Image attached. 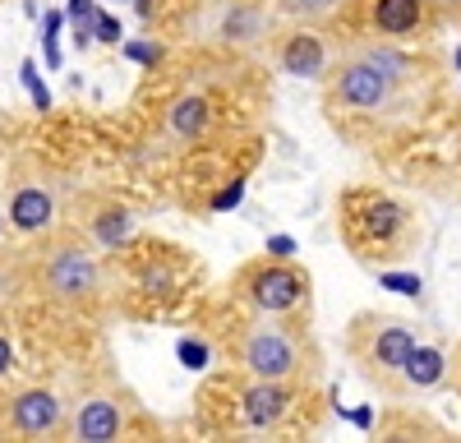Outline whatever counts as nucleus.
Listing matches in <instances>:
<instances>
[{
	"instance_id": "nucleus-6",
	"label": "nucleus",
	"mask_w": 461,
	"mask_h": 443,
	"mask_svg": "<svg viewBox=\"0 0 461 443\" xmlns=\"http://www.w3.org/2000/svg\"><path fill=\"white\" fill-rule=\"evenodd\" d=\"M106 277H102V258L79 245V240H60L47 258H42V291L60 305H93L102 295Z\"/></svg>"
},
{
	"instance_id": "nucleus-25",
	"label": "nucleus",
	"mask_w": 461,
	"mask_h": 443,
	"mask_svg": "<svg viewBox=\"0 0 461 443\" xmlns=\"http://www.w3.org/2000/svg\"><path fill=\"white\" fill-rule=\"evenodd\" d=\"M267 254H273V258H291L295 254V240L291 236H273V240H267Z\"/></svg>"
},
{
	"instance_id": "nucleus-15",
	"label": "nucleus",
	"mask_w": 461,
	"mask_h": 443,
	"mask_svg": "<svg viewBox=\"0 0 461 443\" xmlns=\"http://www.w3.org/2000/svg\"><path fill=\"white\" fill-rule=\"evenodd\" d=\"M447 379V356L438 351V347H429V342H415V351L406 356V365H402V388H438Z\"/></svg>"
},
{
	"instance_id": "nucleus-21",
	"label": "nucleus",
	"mask_w": 461,
	"mask_h": 443,
	"mask_svg": "<svg viewBox=\"0 0 461 443\" xmlns=\"http://www.w3.org/2000/svg\"><path fill=\"white\" fill-rule=\"evenodd\" d=\"M121 32H125V28H121V19H115V14H106V10H93V42L121 47V42H125Z\"/></svg>"
},
{
	"instance_id": "nucleus-17",
	"label": "nucleus",
	"mask_w": 461,
	"mask_h": 443,
	"mask_svg": "<svg viewBox=\"0 0 461 443\" xmlns=\"http://www.w3.org/2000/svg\"><path fill=\"white\" fill-rule=\"evenodd\" d=\"M346 0H282V10L295 19V23H319V19H332Z\"/></svg>"
},
{
	"instance_id": "nucleus-20",
	"label": "nucleus",
	"mask_w": 461,
	"mask_h": 443,
	"mask_svg": "<svg viewBox=\"0 0 461 443\" xmlns=\"http://www.w3.org/2000/svg\"><path fill=\"white\" fill-rule=\"evenodd\" d=\"M176 360H180L185 369H194V375H203V369L212 365V347H208L203 338H180V342H176Z\"/></svg>"
},
{
	"instance_id": "nucleus-8",
	"label": "nucleus",
	"mask_w": 461,
	"mask_h": 443,
	"mask_svg": "<svg viewBox=\"0 0 461 443\" xmlns=\"http://www.w3.org/2000/svg\"><path fill=\"white\" fill-rule=\"evenodd\" d=\"M295 411V388L277 379H254L240 393V420L249 429H282L286 416Z\"/></svg>"
},
{
	"instance_id": "nucleus-26",
	"label": "nucleus",
	"mask_w": 461,
	"mask_h": 443,
	"mask_svg": "<svg viewBox=\"0 0 461 443\" xmlns=\"http://www.w3.org/2000/svg\"><path fill=\"white\" fill-rule=\"evenodd\" d=\"M10 369H14V347H10V338H5V332H0V379H5Z\"/></svg>"
},
{
	"instance_id": "nucleus-18",
	"label": "nucleus",
	"mask_w": 461,
	"mask_h": 443,
	"mask_svg": "<svg viewBox=\"0 0 461 443\" xmlns=\"http://www.w3.org/2000/svg\"><path fill=\"white\" fill-rule=\"evenodd\" d=\"M60 28H65V10H47L42 19V51H47V69H60Z\"/></svg>"
},
{
	"instance_id": "nucleus-24",
	"label": "nucleus",
	"mask_w": 461,
	"mask_h": 443,
	"mask_svg": "<svg viewBox=\"0 0 461 443\" xmlns=\"http://www.w3.org/2000/svg\"><path fill=\"white\" fill-rule=\"evenodd\" d=\"M240 199H245V185L236 180V185H226V190H221V194L212 199V208H217V212H226V208H236Z\"/></svg>"
},
{
	"instance_id": "nucleus-4",
	"label": "nucleus",
	"mask_w": 461,
	"mask_h": 443,
	"mask_svg": "<svg viewBox=\"0 0 461 443\" xmlns=\"http://www.w3.org/2000/svg\"><path fill=\"white\" fill-rule=\"evenodd\" d=\"M341 227L360 254H374V249H393L411 236V212L378 190H351L341 199Z\"/></svg>"
},
{
	"instance_id": "nucleus-7",
	"label": "nucleus",
	"mask_w": 461,
	"mask_h": 443,
	"mask_svg": "<svg viewBox=\"0 0 461 443\" xmlns=\"http://www.w3.org/2000/svg\"><path fill=\"white\" fill-rule=\"evenodd\" d=\"M10 429L23 438H51L65 429V402L51 388H23L10 397Z\"/></svg>"
},
{
	"instance_id": "nucleus-11",
	"label": "nucleus",
	"mask_w": 461,
	"mask_h": 443,
	"mask_svg": "<svg viewBox=\"0 0 461 443\" xmlns=\"http://www.w3.org/2000/svg\"><path fill=\"white\" fill-rule=\"evenodd\" d=\"M5 217H10V227H14V231L37 236V231H47L51 222H56V194L42 190V185H14Z\"/></svg>"
},
{
	"instance_id": "nucleus-12",
	"label": "nucleus",
	"mask_w": 461,
	"mask_h": 443,
	"mask_svg": "<svg viewBox=\"0 0 461 443\" xmlns=\"http://www.w3.org/2000/svg\"><path fill=\"white\" fill-rule=\"evenodd\" d=\"M208 121H212L208 97H203V93H180V97L167 106L162 130H167V139H171V143H194V139H203V134H208Z\"/></svg>"
},
{
	"instance_id": "nucleus-27",
	"label": "nucleus",
	"mask_w": 461,
	"mask_h": 443,
	"mask_svg": "<svg viewBox=\"0 0 461 443\" xmlns=\"http://www.w3.org/2000/svg\"><path fill=\"white\" fill-rule=\"evenodd\" d=\"M429 5H438L443 14H452V19H461V0H429Z\"/></svg>"
},
{
	"instance_id": "nucleus-2",
	"label": "nucleus",
	"mask_w": 461,
	"mask_h": 443,
	"mask_svg": "<svg viewBox=\"0 0 461 443\" xmlns=\"http://www.w3.org/2000/svg\"><path fill=\"white\" fill-rule=\"evenodd\" d=\"M415 342H420V328L397 314H360L351 323V356L360 365V375L383 388H393L402 379V365L415 351Z\"/></svg>"
},
{
	"instance_id": "nucleus-19",
	"label": "nucleus",
	"mask_w": 461,
	"mask_h": 443,
	"mask_svg": "<svg viewBox=\"0 0 461 443\" xmlns=\"http://www.w3.org/2000/svg\"><path fill=\"white\" fill-rule=\"evenodd\" d=\"M19 84L28 88V97H32L37 111L51 106V88H47V79H42V69H37V60H19Z\"/></svg>"
},
{
	"instance_id": "nucleus-16",
	"label": "nucleus",
	"mask_w": 461,
	"mask_h": 443,
	"mask_svg": "<svg viewBox=\"0 0 461 443\" xmlns=\"http://www.w3.org/2000/svg\"><path fill=\"white\" fill-rule=\"evenodd\" d=\"M258 37H263V14L249 10V5H236L221 19V42H230V47H249Z\"/></svg>"
},
{
	"instance_id": "nucleus-1",
	"label": "nucleus",
	"mask_w": 461,
	"mask_h": 443,
	"mask_svg": "<svg viewBox=\"0 0 461 443\" xmlns=\"http://www.w3.org/2000/svg\"><path fill=\"white\" fill-rule=\"evenodd\" d=\"M236 360L249 379H277V384L314 379L319 369V351L310 347V338L295 323H282V314H258L240 332Z\"/></svg>"
},
{
	"instance_id": "nucleus-5",
	"label": "nucleus",
	"mask_w": 461,
	"mask_h": 443,
	"mask_svg": "<svg viewBox=\"0 0 461 443\" xmlns=\"http://www.w3.org/2000/svg\"><path fill=\"white\" fill-rule=\"evenodd\" d=\"M236 291L254 314H295L310 301V273H300L286 258H258V264L240 268Z\"/></svg>"
},
{
	"instance_id": "nucleus-3",
	"label": "nucleus",
	"mask_w": 461,
	"mask_h": 443,
	"mask_svg": "<svg viewBox=\"0 0 461 443\" xmlns=\"http://www.w3.org/2000/svg\"><path fill=\"white\" fill-rule=\"evenodd\" d=\"M402 97V84L388 79L378 65H369L365 56H346L332 74H328V106L341 111V116L356 121H378L388 116Z\"/></svg>"
},
{
	"instance_id": "nucleus-29",
	"label": "nucleus",
	"mask_w": 461,
	"mask_h": 443,
	"mask_svg": "<svg viewBox=\"0 0 461 443\" xmlns=\"http://www.w3.org/2000/svg\"><path fill=\"white\" fill-rule=\"evenodd\" d=\"M0 227H5V217H0Z\"/></svg>"
},
{
	"instance_id": "nucleus-13",
	"label": "nucleus",
	"mask_w": 461,
	"mask_h": 443,
	"mask_svg": "<svg viewBox=\"0 0 461 443\" xmlns=\"http://www.w3.org/2000/svg\"><path fill=\"white\" fill-rule=\"evenodd\" d=\"M369 19L378 37H415L429 19V0H374Z\"/></svg>"
},
{
	"instance_id": "nucleus-9",
	"label": "nucleus",
	"mask_w": 461,
	"mask_h": 443,
	"mask_svg": "<svg viewBox=\"0 0 461 443\" xmlns=\"http://www.w3.org/2000/svg\"><path fill=\"white\" fill-rule=\"evenodd\" d=\"M65 429L84 443H111L115 434L125 429V411L121 402L106 397V393H93V397H79L74 402V411L65 416Z\"/></svg>"
},
{
	"instance_id": "nucleus-14",
	"label": "nucleus",
	"mask_w": 461,
	"mask_h": 443,
	"mask_svg": "<svg viewBox=\"0 0 461 443\" xmlns=\"http://www.w3.org/2000/svg\"><path fill=\"white\" fill-rule=\"evenodd\" d=\"M88 236L97 249H125L134 236H139V217L125 208V203H102L93 217H88Z\"/></svg>"
},
{
	"instance_id": "nucleus-10",
	"label": "nucleus",
	"mask_w": 461,
	"mask_h": 443,
	"mask_svg": "<svg viewBox=\"0 0 461 443\" xmlns=\"http://www.w3.org/2000/svg\"><path fill=\"white\" fill-rule=\"evenodd\" d=\"M277 65L291 74V79H319V74L328 69V47H323V37L310 32V28H295L282 37V47H277Z\"/></svg>"
},
{
	"instance_id": "nucleus-23",
	"label": "nucleus",
	"mask_w": 461,
	"mask_h": 443,
	"mask_svg": "<svg viewBox=\"0 0 461 443\" xmlns=\"http://www.w3.org/2000/svg\"><path fill=\"white\" fill-rule=\"evenodd\" d=\"M383 286H393L402 295H415L420 291V277H411V273H383Z\"/></svg>"
},
{
	"instance_id": "nucleus-22",
	"label": "nucleus",
	"mask_w": 461,
	"mask_h": 443,
	"mask_svg": "<svg viewBox=\"0 0 461 443\" xmlns=\"http://www.w3.org/2000/svg\"><path fill=\"white\" fill-rule=\"evenodd\" d=\"M121 51L139 65H158L162 60V47H152V42H121Z\"/></svg>"
},
{
	"instance_id": "nucleus-28",
	"label": "nucleus",
	"mask_w": 461,
	"mask_h": 443,
	"mask_svg": "<svg viewBox=\"0 0 461 443\" xmlns=\"http://www.w3.org/2000/svg\"><path fill=\"white\" fill-rule=\"evenodd\" d=\"M456 369H461V351H456Z\"/></svg>"
}]
</instances>
